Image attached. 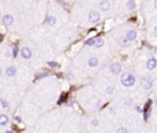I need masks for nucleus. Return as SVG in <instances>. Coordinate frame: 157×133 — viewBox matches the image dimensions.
<instances>
[{
    "label": "nucleus",
    "instance_id": "nucleus-1",
    "mask_svg": "<svg viewBox=\"0 0 157 133\" xmlns=\"http://www.w3.org/2000/svg\"><path fill=\"white\" fill-rule=\"evenodd\" d=\"M135 81H136V78L133 73H123L120 75V84L124 86V87H131V86L135 85Z\"/></svg>",
    "mask_w": 157,
    "mask_h": 133
},
{
    "label": "nucleus",
    "instance_id": "nucleus-2",
    "mask_svg": "<svg viewBox=\"0 0 157 133\" xmlns=\"http://www.w3.org/2000/svg\"><path fill=\"white\" fill-rule=\"evenodd\" d=\"M153 86V79L151 76L145 75V76H141L140 79V87L144 90V91H150Z\"/></svg>",
    "mask_w": 157,
    "mask_h": 133
},
{
    "label": "nucleus",
    "instance_id": "nucleus-3",
    "mask_svg": "<svg viewBox=\"0 0 157 133\" xmlns=\"http://www.w3.org/2000/svg\"><path fill=\"white\" fill-rule=\"evenodd\" d=\"M88 21H90L91 24H93V25L98 24V22L101 21V15H100V12L96 11V10L90 11V12H88Z\"/></svg>",
    "mask_w": 157,
    "mask_h": 133
},
{
    "label": "nucleus",
    "instance_id": "nucleus-4",
    "mask_svg": "<svg viewBox=\"0 0 157 133\" xmlns=\"http://www.w3.org/2000/svg\"><path fill=\"white\" fill-rule=\"evenodd\" d=\"M108 69H109V73L112 75H118V74L121 73V64L118 63V62H114V63L109 64Z\"/></svg>",
    "mask_w": 157,
    "mask_h": 133
},
{
    "label": "nucleus",
    "instance_id": "nucleus-5",
    "mask_svg": "<svg viewBox=\"0 0 157 133\" xmlns=\"http://www.w3.org/2000/svg\"><path fill=\"white\" fill-rule=\"evenodd\" d=\"M20 56L23 59H26V60L31 59L32 58V49L29 47H22L20 49Z\"/></svg>",
    "mask_w": 157,
    "mask_h": 133
},
{
    "label": "nucleus",
    "instance_id": "nucleus-6",
    "mask_svg": "<svg viewBox=\"0 0 157 133\" xmlns=\"http://www.w3.org/2000/svg\"><path fill=\"white\" fill-rule=\"evenodd\" d=\"M3 24H4V26H6V27H10L12 24H14V21H15V17L11 15V14H5L4 16H3Z\"/></svg>",
    "mask_w": 157,
    "mask_h": 133
},
{
    "label": "nucleus",
    "instance_id": "nucleus-7",
    "mask_svg": "<svg viewBox=\"0 0 157 133\" xmlns=\"http://www.w3.org/2000/svg\"><path fill=\"white\" fill-rule=\"evenodd\" d=\"M98 8H100V10L101 11H103V12H107V11H109L112 8V4L109 0H101L100 1V4H98Z\"/></svg>",
    "mask_w": 157,
    "mask_h": 133
},
{
    "label": "nucleus",
    "instance_id": "nucleus-8",
    "mask_svg": "<svg viewBox=\"0 0 157 133\" xmlns=\"http://www.w3.org/2000/svg\"><path fill=\"white\" fill-rule=\"evenodd\" d=\"M146 69L147 70H153V69H156L157 68V59L155 57H150L146 60Z\"/></svg>",
    "mask_w": 157,
    "mask_h": 133
},
{
    "label": "nucleus",
    "instance_id": "nucleus-9",
    "mask_svg": "<svg viewBox=\"0 0 157 133\" xmlns=\"http://www.w3.org/2000/svg\"><path fill=\"white\" fill-rule=\"evenodd\" d=\"M16 73H17V69H16V66L15 65H9L6 69H5V75L8 76V78L15 76L16 75Z\"/></svg>",
    "mask_w": 157,
    "mask_h": 133
},
{
    "label": "nucleus",
    "instance_id": "nucleus-10",
    "mask_svg": "<svg viewBox=\"0 0 157 133\" xmlns=\"http://www.w3.org/2000/svg\"><path fill=\"white\" fill-rule=\"evenodd\" d=\"M130 43H131V42L128 39L127 36H121V37H119V39H118V45H119V47H121V48L129 47Z\"/></svg>",
    "mask_w": 157,
    "mask_h": 133
},
{
    "label": "nucleus",
    "instance_id": "nucleus-11",
    "mask_svg": "<svg viewBox=\"0 0 157 133\" xmlns=\"http://www.w3.org/2000/svg\"><path fill=\"white\" fill-rule=\"evenodd\" d=\"M125 36L128 37V39H129L130 42H134V41L136 39V37H138V32H136V30L130 29V30H128V31H127Z\"/></svg>",
    "mask_w": 157,
    "mask_h": 133
},
{
    "label": "nucleus",
    "instance_id": "nucleus-12",
    "mask_svg": "<svg viewBox=\"0 0 157 133\" xmlns=\"http://www.w3.org/2000/svg\"><path fill=\"white\" fill-rule=\"evenodd\" d=\"M100 64V59L98 57H90L88 58V60H87V65L90 66V68H96V66H98Z\"/></svg>",
    "mask_w": 157,
    "mask_h": 133
},
{
    "label": "nucleus",
    "instance_id": "nucleus-13",
    "mask_svg": "<svg viewBox=\"0 0 157 133\" xmlns=\"http://www.w3.org/2000/svg\"><path fill=\"white\" fill-rule=\"evenodd\" d=\"M104 46V39L102 37H95L93 38V46L95 48H101Z\"/></svg>",
    "mask_w": 157,
    "mask_h": 133
},
{
    "label": "nucleus",
    "instance_id": "nucleus-14",
    "mask_svg": "<svg viewBox=\"0 0 157 133\" xmlns=\"http://www.w3.org/2000/svg\"><path fill=\"white\" fill-rule=\"evenodd\" d=\"M9 116L5 114H0V126H8L9 124Z\"/></svg>",
    "mask_w": 157,
    "mask_h": 133
},
{
    "label": "nucleus",
    "instance_id": "nucleus-15",
    "mask_svg": "<svg viewBox=\"0 0 157 133\" xmlns=\"http://www.w3.org/2000/svg\"><path fill=\"white\" fill-rule=\"evenodd\" d=\"M135 8H136V1H135V0H129V1L127 3V9L129 10V11L135 10Z\"/></svg>",
    "mask_w": 157,
    "mask_h": 133
},
{
    "label": "nucleus",
    "instance_id": "nucleus-16",
    "mask_svg": "<svg viewBox=\"0 0 157 133\" xmlns=\"http://www.w3.org/2000/svg\"><path fill=\"white\" fill-rule=\"evenodd\" d=\"M56 24V19L54 16H48L47 17V25L48 26H54Z\"/></svg>",
    "mask_w": 157,
    "mask_h": 133
},
{
    "label": "nucleus",
    "instance_id": "nucleus-17",
    "mask_svg": "<svg viewBox=\"0 0 157 133\" xmlns=\"http://www.w3.org/2000/svg\"><path fill=\"white\" fill-rule=\"evenodd\" d=\"M114 90H115L114 85H107V87H106V94H107V95H113Z\"/></svg>",
    "mask_w": 157,
    "mask_h": 133
},
{
    "label": "nucleus",
    "instance_id": "nucleus-18",
    "mask_svg": "<svg viewBox=\"0 0 157 133\" xmlns=\"http://www.w3.org/2000/svg\"><path fill=\"white\" fill-rule=\"evenodd\" d=\"M19 53H20V49H19L17 46H14V47L11 48V54H12V58H16Z\"/></svg>",
    "mask_w": 157,
    "mask_h": 133
},
{
    "label": "nucleus",
    "instance_id": "nucleus-19",
    "mask_svg": "<svg viewBox=\"0 0 157 133\" xmlns=\"http://www.w3.org/2000/svg\"><path fill=\"white\" fill-rule=\"evenodd\" d=\"M123 105H124V106H127V107H130V106H133V100H131L130 97H127V99H124Z\"/></svg>",
    "mask_w": 157,
    "mask_h": 133
},
{
    "label": "nucleus",
    "instance_id": "nucleus-20",
    "mask_svg": "<svg viewBox=\"0 0 157 133\" xmlns=\"http://www.w3.org/2000/svg\"><path fill=\"white\" fill-rule=\"evenodd\" d=\"M0 104H1V107H3V108H9V102H8L5 99L1 97V99H0Z\"/></svg>",
    "mask_w": 157,
    "mask_h": 133
},
{
    "label": "nucleus",
    "instance_id": "nucleus-21",
    "mask_svg": "<svg viewBox=\"0 0 157 133\" xmlns=\"http://www.w3.org/2000/svg\"><path fill=\"white\" fill-rule=\"evenodd\" d=\"M115 133H128V129H127V127H124V126H120L119 128L117 129V132Z\"/></svg>",
    "mask_w": 157,
    "mask_h": 133
},
{
    "label": "nucleus",
    "instance_id": "nucleus-22",
    "mask_svg": "<svg viewBox=\"0 0 157 133\" xmlns=\"http://www.w3.org/2000/svg\"><path fill=\"white\" fill-rule=\"evenodd\" d=\"M91 126L92 127H98L100 126V120L98 118H93L92 121H91Z\"/></svg>",
    "mask_w": 157,
    "mask_h": 133
},
{
    "label": "nucleus",
    "instance_id": "nucleus-23",
    "mask_svg": "<svg viewBox=\"0 0 157 133\" xmlns=\"http://www.w3.org/2000/svg\"><path fill=\"white\" fill-rule=\"evenodd\" d=\"M47 64L50 66V68H56V66H58V63H56V62H48Z\"/></svg>",
    "mask_w": 157,
    "mask_h": 133
},
{
    "label": "nucleus",
    "instance_id": "nucleus-24",
    "mask_svg": "<svg viewBox=\"0 0 157 133\" xmlns=\"http://www.w3.org/2000/svg\"><path fill=\"white\" fill-rule=\"evenodd\" d=\"M152 35L155 36V37H157V25L153 27V31H152Z\"/></svg>",
    "mask_w": 157,
    "mask_h": 133
},
{
    "label": "nucleus",
    "instance_id": "nucleus-25",
    "mask_svg": "<svg viewBox=\"0 0 157 133\" xmlns=\"http://www.w3.org/2000/svg\"><path fill=\"white\" fill-rule=\"evenodd\" d=\"M5 56H6V57H12V54H11V51H6V52H5Z\"/></svg>",
    "mask_w": 157,
    "mask_h": 133
},
{
    "label": "nucleus",
    "instance_id": "nucleus-26",
    "mask_svg": "<svg viewBox=\"0 0 157 133\" xmlns=\"http://www.w3.org/2000/svg\"><path fill=\"white\" fill-rule=\"evenodd\" d=\"M153 8L157 10V0H153Z\"/></svg>",
    "mask_w": 157,
    "mask_h": 133
},
{
    "label": "nucleus",
    "instance_id": "nucleus-27",
    "mask_svg": "<svg viewBox=\"0 0 157 133\" xmlns=\"http://www.w3.org/2000/svg\"><path fill=\"white\" fill-rule=\"evenodd\" d=\"M3 16H4V15H3V12H1V10H0V20H3Z\"/></svg>",
    "mask_w": 157,
    "mask_h": 133
},
{
    "label": "nucleus",
    "instance_id": "nucleus-28",
    "mask_svg": "<svg viewBox=\"0 0 157 133\" xmlns=\"http://www.w3.org/2000/svg\"><path fill=\"white\" fill-rule=\"evenodd\" d=\"M1 75H3V69H1V66H0V78H1Z\"/></svg>",
    "mask_w": 157,
    "mask_h": 133
},
{
    "label": "nucleus",
    "instance_id": "nucleus-29",
    "mask_svg": "<svg viewBox=\"0 0 157 133\" xmlns=\"http://www.w3.org/2000/svg\"><path fill=\"white\" fill-rule=\"evenodd\" d=\"M155 106H156V107H157V99H156V100H155Z\"/></svg>",
    "mask_w": 157,
    "mask_h": 133
},
{
    "label": "nucleus",
    "instance_id": "nucleus-30",
    "mask_svg": "<svg viewBox=\"0 0 157 133\" xmlns=\"http://www.w3.org/2000/svg\"><path fill=\"white\" fill-rule=\"evenodd\" d=\"M5 133H11V131H6V132H5Z\"/></svg>",
    "mask_w": 157,
    "mask_h": 133
},
{
    "label": "nucleus",
    "instance_id": "nucleus-31",
    "mask_svg": "<svg viewBox=\"0 0 157 133\" xmlns=\"http://www.w3.org/2000/svg\"><path fill=\"white\" fill-rule=\"evenodd\" d=\"M1 39H3V36H1V35H0V41H1Z\"/></svg>",
    "mask_w": 157,
    "mask_h": 133
}]
</instances>
